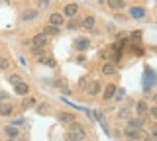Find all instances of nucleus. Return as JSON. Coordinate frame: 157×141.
I'll return each instance as SVG.
<instances>
[{
  "label": "nucleus",
  "instance_id": "obj_30",
  "mask_svg": "<svg viewBox=\"0 0 157 141\" xmlns=\"http://www.w3.org/2000/svg\"><path fill=\"white\" fill-rule=\"evenodd\" d=\"M120 118H126V120H130V112H128V110H120Z\"/></svg>",
  "mask_w": 157,
  "mask_h": 141
},
{
  "label": "nucleus",
  "instance_id": "obj_29",
  "mask_svg": "<svg viewBox=\"0 0 157 141\" xmlns=\"http://www.w3.org/2000/svg\"><path fill=\"white\" fill-rule=\"evenodd\" d=\"M149 114H151V118L157 121V106H155V108H149Z\"/></svg>",
  "mask_w": 157,
  "mask_h": 141
},
{
  "label": "nucleus",
  "instance_id": "obj_5",
  "mask_svg": "<svg viewBox=\"0 0 157 141\" xmlns=\"http://www.w3.org/2000/svg\"><path fill=\"white\" fill-rule=\"evenodd\" d=\"M136 112H137V116H140V118H144L145 114H149V106H147V102L145 100H140L136 104Z\"/></svg>",
  "mask_w": 157,
  "mask_h": 141
},
{
  "label": "nucleus",
  "instance_id": "obj_17",
  "mask_svg": "<svg viewBox=\"0 0 157 141\" xmlns=\"http://www.w3.org/2000/svg\"><path fill=\"white\" fill-rule=\"evenodd\" d=\"M37 59H39V63H41V65H47V67H57V63H55V59H53V57L41 55V57H37Z\"/></svg>",
  "mask_w": 157,
  "mask_h": 141
},
{
  "label": "nucleus",
  "instance_id": "obj_6",
  "mask_svg": "<svg viewBox=\"0 0 157 141\" xmlns=\"http://www.w3.org/2000/svg\"><path fill=\"white\" fill-rule=\"evenodd\" d=\"M63 22H65V18H63V14H59V12H53L51 16H49V24H51V26L61 28V26H63Z\"/></svg>",
  "mask_w": 157,
  "mask_h": 141
},
{
  "label": "nucleus",
  "instance_id": "obj_10",
  "mask_svg": "<svg viewBox=\"0 0 157 141\" xmlns=\"http://www.w3.org/2000/svg\"><path fill=\"white\" fill-rule=\"evenodd\" d=\"M81 28H85V30H92V28H94V16H85L81 20Z\"/></svg>",
  "mask_w": 157,
  "mask_h": 141
},
{
  "label": "nucleus",
  "instance_id": "obj_31",
  "mask_svg": "<svg viewBox=\"0 0 157 141\" xmlns=\"http://www.w3.org/2000/svg\"><path fill=\"white\" fill-rule=\"evenodd\" d=\"M49 6V0H39V8H47Z\"/></svg>",
  "mask_w": 157,
  "mask_h": 141
},
{
  "label": "nucleus",
  "instance_id": "obj_21",
  "mask_svg": "<svg viewBox=\"0 0 157 141\" xmlns=\"http://www.w3.org/2000/svg\"><path fill=\"white\" fill-rule=\"evenodd\" d=\"M10 69V61L6 57H0V71H8Z\"/></svg>",
  "mask_w": 157,
  "mask_h": 141
},
{
  "label": "nucleus",
  "instance_id": "obj_34",
  "mask_svg": "<svg viewBox=\"0 0 157 141\" xmlns=\"http://www.w3.org/2000/svg\"><path fill=\"white\" fill-rule=\"evenodd\" d=\"M8 141H16V139H8Z\"/></svg>",
  "mask_w": 157,
  "mask_h": 141
},
{
  "label": "nucleus",
  "instance_id": "obj_32",
  "mask_svg": "<svg viewBox=\"0 0 157 141\" xmlns=\"http://www.w3.org/2000/svg\"><path fill=\"white\" fill-rule=\"evenodd\" d=\"M132 37H134V39L137 41V39H140V37H141V32H134V35H132Z\"/></svg>",
  "mask_w": 157,
  "mask_h": 141
},
{
  "label": "nucleus",
  "instance_id": "obj_25",
  "mask_svg": "<svg viewBox=\"0 0 157 141\" xmlns=\"http://www.w3.org/2000/svg\"><path fill=\"white\" fill-rule=\"evenodd\" d=\"M149 131H151V137H149V141H157V121H155V124L149 128Z\"/></svg>",
  "mask_w": 157,
  "mask_h": 141
},
{
  "label": "nucleus",
  "instance_id": "obj_27",
  "mask_svg": "<svg viewBox=\"0 0 157 141\" xmlns=\"http://www.w3.org/2000/svg\"><path fill=\"white\" fill-rule=\"evenodd\" d=\"M43 51H45V47H32V53H33L36 57H41Z\"/></svg>",
  "mask_w": 157,
  "mask_h": 141
},
{
  "label": "nucleus",
  "instance_id": "obj_14",
  "mask_svg": "<svg viewBox=\"0 0 157 141\" xmlns=\"http://www.w3.org/2000/svg\"><path fill=\"white\" fill-rule=\"evenodd\" d=\"M116 72V67H114V63H104L102 65V75H106V76H112Z\"/></svg>",
  "mask_w": 157,
  "mask_h": 141
},
{
  "label": "nucleus",
  "instance_id": "obj_13",
  "mask_svg": "<svg viewBox=\"0 0 157 141\" xmlns=\"http://www.w3.org/2000/svg\"><path fill=\"white\" fill-rule=\"evenodd\" d=\"M116 84H108L106 88H104V96H102V98L104 100H110V98H114V94H116Z\"/></svg>",
  "mask_w": 157,
  "mask_h": 141
},
{
  "label": "nucleus",
  "instance_id": "obj_9",
  "mask_svg": "<svg viewBox=\"0 0 157 141\" xmlns=\"http://www.w3.org/2000/svg\"><path fill=\"white\" fill-rule=\"evenodd\" d=\"M128 128L141 129V128H144V118H132V120H128Z\"/></svg>",
  "mask_w": 157,
  "mask_h": 141
},
{
  "label": "nucleus",
  "instance_id": "obj_23",
  "mask_svg": "<svg viewBox=\"0 0 157 141\" xmlns=\"http://www.w3.org/2000/svg\"><path fill=\"white\" fill-rule=\"evenodd\" d=\"M33 104H36V98H32V96H26V98H24V102H22L24 108H29V106H33Z\"/></svg>",
  "mask_w": 157,
  "mask_h": 141
},
{
  "label": "nucleus",
  "instance_id": "obj_1",
  "mask_svg": "<svg viewBox=\"0 0 157 141\" xmlns=\"http://www.w3.org/2000/svg\"><path fill=\"white\" fill-rule=\"evenodd\" d=\"M82 139H85V129H82V125L73 121V124L69 125V131H67V141H82Z\"/></svg>",
  "mask_w": 157,
  "mask_h": 141
},
{
  "label": "nucleus",
  "instance_id": "obj_33",
  "mask_svg": "<svg viewBox=\"0 0 157 141\" xmlns=\"http://www.w3.org/2000/svg\"><path fill=\"white\" fill-rule=\"evenodd\" d=\"M151 98H153V100H155V102H157V94H153V96H151Z\"/></svg>",
  "mask_w": 157,
  "mask_h": 141
},
{
  "label": "nucleus",
  "instance_id": "obj_12",
  "mask_svg": "<svg viewBox=\"0 0 157 141\" xmlns=\"http://www.w3.org/2000/svg\"><path fill=\"white\" fill-rule=\"evenodd\" d=\"M14 112V106L8 102H0V116H10Z\"/></svg>",
  "mask_w": 157,
  "mask_h": 141
},
{
  "label": "nucleus",
  "instance_id": "obj_22",
  "mask_svg": "<svg viewBox=\"0 0 157 141\" xmlns=\"http://www.w3.org/2000/svg\"><path fill=\"white\" fill-rule=\"evenodd\" d=\"M78 26H81V24H78V20H77V18H71V20L67 22V28H69V30H77Z\"/></svg>",
  "mask_w": 157,
  "mask_h": 141
},
{
  "label": "nucleus",
  "instance_id": "obj_2",
  "mask_svg": "<svg viewBox=\"0 0 157 141\" xmlns=\"http://www.w3.org/2000/svg\"><path fill=\"white\" fill-rule=\"evenodd\" d=\"M47 45V35L45 33H36V35L32 37V47H45Z\"/></svg>",
  "mask_w": 157,
  "mask_h": 141
},
{
  "label": "nucleus",
  "instance_id": "obj_28",
  "mask_svg": "<svg viewBox=\"0 0 157 141\" xmlns=\"http://www.w3.org/2000/svg\"><path fill=\"white\" fill-rule=\"evenodd\" d=\"M86 82H88V79L82 76V79H78V86H81V88H86Z\"/></svg>",
  "mask_w": 157,
  "mask_h": 141
},
{
  "label": "nucleus",
  "instance_id": "obj_24",
  "mask_svg": "<svg viewBox=\"0 0 157 141\" xmlns=\"http://www.w3.org/2000/svg\"><path fill=\"white\" fill-rule=\"evenodd\" d=\"M8 80H10V84H18V82H22V76H20V75H10L8 76Z\"/></svg>",
  "mask_w": 157,
  "mask_h": 141
},
{
  "label": "nucleus",
  "instance_id": "obj_8",
  "mask_svg": "<svg viewBox=\"0 0 157 141\" xmlns=\"http://www.w3.org/2000/svg\"><path fill=\"white\" fill-rule=\"evenodd\" d=\"M14 90H16V94H20V96H26L29 92V86L22 80V82H18V84H14Z\"/></svg>",
  "mask_w": 157,
  "mask_h": 141
},
{
  "label": "nucleus",
  "instance_id": "obj_18",
  "mask_svg": "<svg viewBox=\"0 0 157 141\" xmlns=\"http://www.w3.org/2000/svg\"><path fill=\"white\" fill-rule=\"evenodd\" d=\"M37 18V10H26L22 14V20L24 22H29V20H36Z\"/></svg>",
  "mask_w": 157,
  "mask_h": 141
},
{
  "label": "nucleus",
  "instance_id": "obj_15",
  "mask_svg": "<svg viewBox=\"0 0 157 141\" xmlns=\"http://www.w3.org/2000/svg\"><path fill=\"white\" fill-rule=\"evenodd\" d=\"M86 92H88L90 96H96L98 92H100V82H98V80H92V82H90V86L86 88Z\"/></svg>",
  "mask_w": 157,
  "mask_h": 141
},
{
  "label": "nucleus",
  "instance_id": "obj_3",
  "mask_svg": "<svg viewBox=\"0 0 157 141\" xmlns=\"http://www.w3.org/2000/svg\"><path fill=\"white\" fill-rule=\"evenodd\" d=\"M77 14H78V4L71 2V4H67V6L63 8V16H65V18H75Z\"/></svg>",
  "mask_w": 157,
  "mask_h": 141
},
{
  "label": "nucleus",
  "instance_id": "obj_4",
  "mask_svg": "<svg viewBox=\"0 0 157 141\" xmlns=\"http://www.w3.org/2000/svg\"><path fill=\"white\" fill-rule=\"evenodd\" d=\"M124 135H126L128 139H137V141L144 137L141 129H132V128H126V129H124Z\"/></svg>",
  "mask_w": 157,
  "mask_h": 141
},
{
  "label": "nucleus",
  "instance_id": "obj_19",
  "mask_svg": "<svg viewBox=\"0 0 157 141\" xmlns=\"http://www.w3.org/2000/svg\"><path fill=\"white\" fill-rule=\"evenodd\" d=\"M130 14H132V18H136V20H141V18L145 16V10L144 8H132Z\"/></svg>",
  "mask_w": 157,
  "mask_h": 141
},
{
  "label": "nucleus",
  "instance_id": "obj_16",
  "mask_svg": "<svg viewBox=\"0 0 157 141\" xmlns=\"http://www.w3.org/2000/svg\"><path fill=\"white\" fill-rule=\"evenodd\" d=\"M4 131H6V135H8L10 139H16L18 135H20V131H18L16 125H6V128H4Z\"/></svg>",
  "mask_w": 157,
  "mask_h": 141
},
{
  "label": "nucleus",
  "instance_id": "obj_36",
  "mask_svg": "<svg viewBox=\"0 0 157 141\" xmlns=\"http://www.w3.org/2000/svg\"><path fill=\"white\" fill-rule=\"evenodd\" d=\"M0 4H2V0H0Z\"/></svg>",
  "mask_w": 157,
  "mask_h": 141
},
{
  "label": "nucleus",
  "instance_id": "obj_11",
  "mask_svg": "<svg viewBox=\"0 0 157 141\" xmlns=\"http://www.w3.org/2000/svg\"><path fill=\"white\" fill-rule=\"evenodd\" d=\"M75 47L78 51H85V49H88V47H90V41L86 39V37H78V39L75 41Z\"/></svg>",
  "mask_w": 157,
  "mask_h": 141
},
{
  "label": "nucleus",
  "instance_id": "obj_26",
  "mask_svg": "<svg viewBox=\"0 0 157 141\" xmlns=\"http://www.w3.org/2000/svg\"><path fill=\"white\" fill-rule=\"evenodd\" d=\"M59 120H61V121H71V124H73V121H75V116H73V114H61Z\"/></svg>",
  "mask_w": 157,
  "mask_h": 141
},
{
  "label": "nucleus",
  "instance_id": "obj_35",
  "mask_svg": "<svg viewBox=\"0 0 157 141\" xmlns=\"http://www.w3.org/2000/svg\"><path fill=\"white\" fill-rule=\"evenodd\" d=\"M100 2H106V0H100Z\"/></svg>",
  "mask_w": 157,
  "mask_h": 141
},
{
  "label": "nucleus",
  "instance_id": "obj_7",
  "mask_svg": "<svg viewBox=\"0 0 157 141\" xmlns=\"http://www.w3.org/2000/svg\"><path fill=\"white\" fill-rule=\"evenodd\" d=\"M106 4H108L110 10H116V12H120V10H124V8H126L124 0H106Z\"/></svg>",
  "mask_w": 157,
  "mask_h": 141
},
{
  "label": "nucleus",
  "instance_id": "obj_20",
  "mask_svg": "<svg viewBox=\"0 0 157 141\" xmlns=\"http://www.w3.org/2000/svg\"><path fill=\"white\" fill-rule=\"evenodd\" d=\"M43 33H45V35H57V33H59V28H57V26H51V24H47L45 30H43Z\"/></svg>",
  "mask_w": 157,
  "mask_h": 141
}]
</instances>
